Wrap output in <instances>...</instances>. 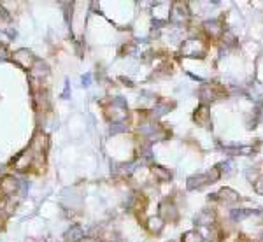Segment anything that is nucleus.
Wrapping results in <instances>:
<instances>
[{
	"instance_id": "1",
	"label": "nucleus",
	"mask_w": 263,
	"mask_h": 242,
	"mask_svg": "<svg viewBox=\"0 0 263 242\" xmlns=\"http://www.w3.org/2000/svg\"><path fill=\"white\" fill-rule=\"evenodd\" d=\"M14 189H16V181H14V177H4V179H2V184H0V191H2V193L11 195Z\"/></svg>"
}]
</instances>
